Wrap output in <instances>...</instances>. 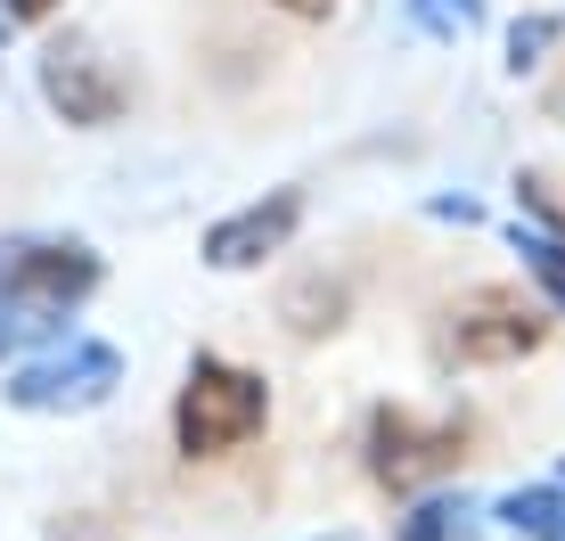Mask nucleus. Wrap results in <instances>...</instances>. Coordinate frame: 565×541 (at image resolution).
<instances>
[{"instance_id":"1","label":"nucleus","mask_w":565,"mask_h":541,"mask_svg":"<svg viewBox=\"0 0 565 541\" xmlns=\"http://www.w3.org/2000/svg\"><path fill=\"white\" fill-rule=\"evenodd\" d=\"M263 418H270V385L222 353H198L181 402H172V443H181V459H230L238 443L263 435Z\"/></svg>"},{"instance_id":"2","label":"nucleus","mask_w":565,"mask_h":541,"mask_svg":"<svg viewBox=\"0 0 565 541\" xmlns=\"http://www.w3.org/2000/svg\"><path fill=\"white\" fill-rule=\"evenodd\" d=\"M90 287H99V255L83 238H0V304L25 312L33 328L74 312Z\"/></svg>"},{"instance_id":"3","label":"nucleus","mask_w":565,"mask_h":541,"mask_svg":"<svg viewBox=\"0 0 565 541\" xmlns=\"http://www.w3.org/2000/svg\"><path fill=\"white\" fill-rule=\"evenodd\" d=\"M361 452H369V476L385 492H418V485H435V476H451L467 459V418H418L402 402H385V411H369Z\"/></svg>"},{"instance_id":"4","label":"nucleus","mask_w":565,"mask_h":541,"mask_svg":"<svg viewBox=\"0 0 565 541\" xmlns=\"http://www.w3.org/2000/svg\"><path fill=\"white\" fill-rule=\"evenodd\" d=\"M115 385H124V353L99 344V337H74V344H57V353L25 361L0 394H9L17 411H33V418H57V411H99Z\"/></svg>"},{"instance_id":"5","label":"nucleus","mask_w":565,"mask_h":541,"mask_svg":"<svg viewBox=\"0 0 565 541\" xmlns=\"http://www.w3.org/2000/svg\"><path fill=\"white\" fill-rule=\"evenodd\" d=\"M541 337H550V320H541L516 287H476L451 312V361H467V370L524 361V353H541Z\"/></svg>"},{"instance_id":"6","label":"nucleus","mask_w":565,"mask_h":541,"mask_svg":"<svg viewBox=\"0 0 565 541\" xmlns=\"http://www.w3.org/2000/svg\"><path fill=\"white\" fill-rule=\"evenodd\" d=\"M42 99L66 115V124H83V131H99L124 115V74L107 66V50L99 42H83V33H66V42H50L42 50Z\"/></svg>"},{"instance_id":"7","label":"nucleus","mask_w":565,"mask_h":541,"mask_svg":"<svg viewBox=\"0 0 565 541\" xmlns=\"http://www.w3.org/2000/svg\"><path fill=\"white\" fill-rule=\"evenodd\" d=\"M296 222H303V189H270V198L238 205L230 222L205 230V263L213 270H255L263 255H279V246L296 238Z\"/></svg>"},{"instance_id":"8","label":"nucleus","mask_w":565,"mask_h":541,"mask_svg":"<svg viewBox=\"0 0 565 541\" xmlns=\"http://www.w3.org/2000/svg\"><path fill=\"white\" fill-rule=\"evenodd\" d=\"M279 320H287V337H328V328H344V279H328V270H311V279H296L279 296Z\"/></svg>"},{"instance_id":"9","label":"nucleus","mask_w":565,"mask_h":541,"mask_svg":"<svg viewBox=\"0 0 565 541\" xmlns=\"http://www.w3.org/2000/svg\"><path fill=\"white\" fill-rule=\"evenodd\" d=\"M500 526L524 541H565V485H516L500 500Z\"/></svg>"},{"instance_id":"10","label":"nucleus","mask_w":565,"mask_h":541,"mask_svg":"<svg viewBox=\"0 0 565 541\" xmlns=\"http://www.w3.org/2000/svg\"><path fill=\"white\" fill-rule=\"evenodd\" d=\"M467 526H476V509L443 492V500H418V509H411V517L394 526V541H459Z\"/></svg>"},{"instance_id":"11","label":"nucleus","mask_w":565,"mask_h":541,"mask_svg":"<svg viewBox=\"0 0 565 541\" xmlns=\"http://www.w3.org/2000/svg\"><path fill=\"white\" fill-rule=\"evenodd\" d=\"M411 25L426 42H467L483 33V0H411Z\"/></svg>"},{"instance_id":"12","label":"nucleus","mask_w":565,"mask_h":541,"mask_svg":"<svg viewBox=\"0 0 565 541\" xmlns=\"http://www.w3.org/2000/svg\"><path fill=\"white\" fill-rule=\"evenodd\" d=\"M516 255H524V270L541 279V296L565 312V238H541V230H524L516 222Z\"/></svg>"},{"instance_id":"13","label":"nucleus","mask_w":565,"mask_h":541,"mask_svg":"<svg viewBox=\"0 0 565 541\" xmlns=\"http://www.w3.org/2000/svg\"><path fill=\"white\" fill-rule=\"evenodd\" d=\"M516 214H533L524 230H541V238H565V198L541 181V172H516Z\"/></svg>"},{"instance_id":"14","label":"nucleus","mask_w":565,"mask_h":541,"mask_svg":"<svg viewBox=\"0 0 565 541\" xmlns=\"http://www.w3.org/2000/svg\"><path fill=\"white\" fill-rule=\"evenodd\" d=\"M557 33H565L557 17H516V25H509V66H516V74H533L541 57L557 50Z\"/></svg>"},{"instance_id":"15","label":"nucleus","mask_w":565,"mask_h":541,"mask_svg":"<svg viewBox=\"0 0 565 541\" xmlns=\"http://www.w3.org/2000/svg\"><path fill=\"white\" fill-rule=\"evenodd\" d=\"M25 337H42V328H33L25 312H9V304H0V353H17Z\"/></svg>"},{"instance_id":"16","label":"nucleus","mask_w":565,"mask_h":541,"mask_svg":"<svg viewBox=\"0 0 565 541\" xmlns=\"http://www.w3.org/2000/svg\"><path fill=\"white\" fill-rule=\"evenodd\" d=\"M279 9H287V17H328L337 0H279Z\"/></svg>"},{"instance_id":"17","label":"nucleus","mask_w":565,"mask_h":541,"mask_svg":"<svg viewBox=\"0 0 565 541\" xmlns=\"http://www.w3.org/2000/svg\"><path fill=\"white\" fill-rule=\"evenodd\" d=\"M57 0H9V17H50Z\"/></svg>"},{"instance_id":"18","label":"nucleus","mask_w":565,"mask_h":541,"mask_svg":"<svg viewBox=\"0 0 565 541\" xmlns=\"http://www.w3.org/2000/svg\"><path fill=\"white\" fill-rule=\"evenodd\" d=\"M50 541H99V526H74V533H50Z\"/></svg>"},{"instance_id":"19","label":"nucleus","mask_w":565,"mask_h":541,"mask_svg":"<svg viewBox=\"0 0 565 541\" xmlns=\"http://www.w3.org/2000/svg\"><path fill=\"white\" fill-rule=\"evenodd\" d=\"M0 25H9V9H0Z\"/></svg>"}]
</instances>
